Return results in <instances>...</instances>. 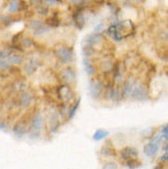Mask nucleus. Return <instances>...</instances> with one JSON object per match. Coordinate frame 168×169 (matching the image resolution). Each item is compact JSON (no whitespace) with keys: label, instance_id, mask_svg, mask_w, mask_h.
<instances>
[{"label":"nucleus","instance_id":"obj_44","mask_svg":"<svg viewBox=\"0 0 168 169\" xmlns=\"http://www.w3.org/2000/svg\"><path fill=\"white\" fill-rule=\"evenodd\" d=\"M0 76H2V74L1 73H0Z\"/></svg>","mask_w":168,"mask_h":169},{"label":"nucleus","instance_id":"obj_16","mask_svg":"<svg viewBox=\"0 0 168 169\" xmlns=\"http://www.w3.org/2000/svg\"><path fill=\"white\" fill-rule=\"evenodd\" d=\"M108 134H109V132H108L107 131H105V130L99 129V130H97V131L94 133V135H93V139H94L95 141H100V140L104 139L105 137H107Z\"/></svg>","mask_w":168,"mask_h":169},{"label":"nucleus","instance_id":"obj_1","mask_svg":"<svg viewBox=\"0 0 168 169\" xmlns=\"http://www.w3.org/2000/svg\"><path fill=\"white\" fill-rule=\"evenodd\" d=\"M55 54L63 64H68V63L72 62L74 59V53H73L72 50L67 47H65V46L56 49Z\"/></svg>","mask_w":168,"mask_h":169},{"label":"nucleus","instance_id":"obj_7","mask_svg":"<svg viewBox=\"0 0 168 169\" xmlns=\"http://www.w3.org/2000/svg\"><path fill=\"white\" fill-rule=\"evenodd\" d=\"M84 10V8H80L78 9H76L75 13L74 14V20H75V23L76 25V27L79 29V30H82L85 26V18L82 14Z\"/></svg>","mask_w":168,"mask_h":169},{"label":"nucleus","instance_id":"obj_3","mask_svg":"<svg viewBox=\"0 0 168 169\" xmlns=\"http://www.w3.org/2000/svg\"><path fill=\"white\" fill-rule=\"evenodd\" d=\"M131 97L135 100L143 101L148 98V90L142 84L136 85L131 92Z\"/></svg>","mask_w":168,"mask_h":169},{"label":"nucleus","instance_id":"obj_4","mask_svg":"<svg viewBox=\"0 0 168 169\" xmlns=\"http://www.w3.org/2000/svg\"><path fill=\"white\" fill-rule=\"evenodd\" d=\"M43 123V118L40 114H37L32 119L31 124H30V132L32 135H38L41 130Z\"/></svg>","mask_w":168,"mask_h":169},{"label":"nucleus","instance_id":"obj_38","mask_svg":"<svg viewBox=\"0 0 168 169\" xmlns=\"http://www.w3.org/2000/svg\"><path fill=\"white\" fill-rule=\"evenodd\" d=\"M163 137L165 138V140H167V125H165L163 129Z\"/></svg>","mask_w":168,"mask_h":169},{"label":"nucleus","instance_id":"obj_19","mask_svg":"<svg viewBox=\"0 0 168 169\" xmlns=\"http://www.w3.org/2000/svg\"><path fill=\"white\" fill-rule=\"evenodd\" d=\"M46 23L48 26L50 27H52V28H57L60 26V20L58 18L56 17H51V18H49L47 20H46Z\"/></svg>","mask_w":168,"mask_h":169},{"label":"nucleus","instance_id":"obj_32","mask_svg":"<svg viewBox=\"0 0 168 169\" xmlns=\"http://www.w3.org/2000/svg\"><path fill=\"white\" fill-rule=\"evenodd\" d=\"M49 13V9L46 7H40L38 8V14L41 15V16H46Z\"/></svg>","mask_w":168,"mask_h":169},{"label":"nucleus","instance_id":"obj_40","mask_svg":"<svg viewBox=\"0 0 168 169\" xmlns=\"http://www.w3.org/2000/svg\"><path fill=\"white\" fill-rule=\"evenodd\" d=\"M70 1H71L73 4H75V5H80L81 3H83L84 0H70Z\"/></svg>","mask_w":168,"mask_h":169},{"label":"nucleus","instance_id":"obj_25","mask_svg":"<svg viewBox=\"0 0 168 169\" xmlns=\"http://www.w3.org/2000/svg\"><path fill=\"white\" fill-rule=\"evenodd\" d=\"M42 25H44L43 22L42 21H40V20H31L30 22V28L31 30H33V31L36 30H38L39 28H40Z\"/></svg>","mask_w":168,"mask_h":169},{"label":"nucleus","instance_id":"obj_35","mask_svg":"<svg viewBox=\"0 0 168 169\" xmlns=\"http://www.w3.org/2000/svg\"><path fill=\"white\" fill-rule=\"evenodd\" d=\"M21 36H22V33H21V32L17 33L16 35H14V36L12 37V43H13V44H16V43L20 40Z\"/></svg>","mask_w":168,"mask_h":169},{"label":"nucleus","instance_id":"obj_18","mask_svg":"<svg viewBox=\"0 0 168 169\" xmlns=\"http://www.w3.org/2000/svg\"><path fill=\"white\" fill-rule=\"evenodd\" d=\"M19 1L20 0H11L9 5V11L10 13H16L19 10Z\"/></svg>","mask_w":168,"mask_h":169},{"label":"nucleus","instance_id":"obj_42","mask_svg":"<svg viewBox=\"0 0 168 169\" xmlns=\"http://www.w3.org/2000/svg\"><path fill=\"white\" fill-rule=\"evenodd\" d=\"M154 169H163V167L161 165H157V166L154 167Z\"/></svg>","mask_w":168,"mask_h":169},{"label":"nucleus","instance_id":"obj_10","mask_svg":"<svg viewBox=\"0 0 168 169\" xmlns=\"http://www.w3.org/2000/svg\"><path fill=\"white\" fill-rule=\"evenodd\" d=\"M71 90L67 85H62L57 89V95L60 99H67L70 97Z\"/></svg>","mask_w":168,"mask_h":169},{"label":"nucleus","instance_id":"obj_43","mask_svg":"<svg viewBox=\"0 0 168 169\" xmlns=\"http://www.w3.org/2000/svg\"><path fill=\"white\" fill-rule=\"evenodd\" d=\"M5 127V125L3 123H0V129H3Z\"/></svg>","mask_w":168,"mask_h":169},{"label":"nucleus","instance_id":"obj_33","mask_svg":"<svg viewBox=\"0 0 168 169\" xmlns=\"http://www.w3.org/2000/svg\"><path fill=\"white\" fill-rule=\"evenodd\" d=\"M28 9L27 3L24 1V0H20L19 1V11H26Z\"/></svg>","mask_w":168,"mask_h":169},{"label":"nucleus","instance_id":"obj_41","mask_svg":"<svg viewBox=\"0 0 168 169\" xmlns=\"http://www.w3.org/2000/svg\"><path fill=\"white\" fill-rule=\"evenodd\" d=\"M167 157H168V154H167V153H165L162 156V160L166 162V161H167Z\"/></svg>","mask_w":168,"mask_h":169},{"label":"nucleus","instance_id":"obj_6","mask_svg":"<svg viewBox=\"0 0 168 169\" xmlns=\"http://www.w3.org/2000/svg\"><path fill=\"white\" fill-rule=\"evenodd\" d=\"M159 149V143H153V142H151L150 143H147L144 145L143 147V152L144 153L149 156V157H152L156 154L157 151Z\"/></svg>","mask_w":168,"mask_h":169},{"label":"nucleus","instance_id":"obj_39","mask_svg":"<svg viewBox=\"0 0 168 169\" xmlns=\"http://www.w3.org/2000/svg\"><path fill=\"white\" fill-rule=\"evenodd\" d=\"M104 28V24H102V23H100V24H98L96 28H95V31H98V30H101L102 29Z\"/></svg>","mask_w":168,"mask_h":169},{"label":"nucleus","instance_id":"obj_13","mask_svg":"<svg viewBox=\"0 0 168 169\" xmlns=\"http://www.w3.org/2000/svg\"><path fill=\"white\" fill-rule=\"evenodd\" d=\"M32 101V97L29 93H23L20 97V105L22 107H27L30 105Z\"/></svg>","mask_w":168,"mask_h":169},{"label":"nucleus","instance_id":"obj_22","mask_svg":"<svg viewBox=\"0 0 168 169\" xmlns=\"http://www.w3.org/2000/svg\"><path fill=\"white\" fill-rule=\"evenodd\" d=\"M0 21H1L5 26H9L10 24H12L14 22V19L10 16L2 15V16H0Z\"/></svg>","mask_w":168,"mask_h":169},{"label":"nucleus","instance_id":"obj_9","mask_svg":"<svg viewBox=\"0 0 168 169\" xmlns=\"http://www.w3.org/2000/svg\"><path fill=\"white\" fill-rule=\"evenodd\" d=\"M101 40H103V34L102 33H92V34L87 35L85 38V41L88 45H91V46L99 42Z\"/></svg>","mask_w":168,"mask_h":169},{"label":"nucleus","instance_id":"obj_36","mask_svg":"<svg viewBox=\"0 0 168 169\" xmlns=\"http://www.w3.org/2000/svg\"><path fill=\"white\" fill-rule=\"evenodd\" d=\"M31 5H35V6H41L42 0H30Z\"/></svg>","mask_w":168,"mask_h":169},{"label":"nucleus","instance_id":"obj_30","mask_svg":"<svg viewBox=\"0 0 168 169\" xmlns=\"http://www.w3.org/2000/svg\"><path fill=\"white\" fill-rule=\"evenodd\" d=\"M32 45H33V40L30 38H26L21 40V46L24 48H29Z\"/></svg>","mask_w":168,"mask_h":169},{"label":"nucleus","instance_id":"obj_37","mask_svg":"<svg viewBox=\"0 0 168 169\" xmlns=\"http://www.w3.org/2000/svg\"><path fill=\"white\" fill-rule=\"evenodd\" d=\"M12 48H14L15 50H17V51H23V49L21 48V46L20 45H19V44H13L12 45Z\"/></svg>","mask_w":168,"mask_h":169},{"label":"nucleus","instance_id":"obj_8","mask_svg":"<svg viewBox=\"0 0 168 169\" xmlns=\"http://www.w3.org/2000/svg\"><path fill=\"white\" fill-rule=\"evenodd\" d=\"M138 150L133 147H125L121 151V155L124 160H129L131 157H136L138 156Z\"/></svg>","mask_w":168,"mask_h":169},{"label":"nucleus","instance_id":"obj_29","mask_svg":"<svg viewBox=\"0 0 168 169\" xmlns=\"http://www.w3.org/2000/svg\"><path fill=\"white\" fill-rule=\"evenodd\" d=\"M48 30H49V28H48L46 25H42L40 28H39L38 30H34V35L39 36V35H41V34H43V33L47 32Z\"/></svg>","mask_w":168,"mask_h":169},{"label":"nucleus","instance_id":"obj_15","mask_svg":"<svg viewBox=\"0 0 168 169\" xmlns=\"http://www.w3.org/2000/svg\"><path fill=\"white\" fill-rule=\"evenodd\" d=\"M131 92H132V84L130 81H127L123 86V89L121 91V97H127L130 94H131Z\"/></svg>","mask_w":168,"mask_h":169},{"label":"nucleus","instance_id":"obj_34","mask_svg":"<svg viewBox=\"0 0 168 169\" xmlns=\"http://www.w3.org/2000/svg\"><path fill=\"white\" fill-rule=\"evenodd\" d=\"M10 68V65L8 63V61H3L0 60V69H9Z\"/></svg>","mask_w":168,"mask_h":169},{"label":"nucleus","instance_id":"obj_20","mask_svg":"<svg viewBox=\"0 0 168 169\" xmlns=\"http://www.w3.org/2000/svg\"><path fill=\"white\" fill-rule=\"evenodd\" d=\"M126 164H127V166H128L130 169H135V168L139 167L140 165H142V163H141V162H139L137 159L131 158V159L127 160Z\"/></svg>","mask_w":168,"mask_h":169},{"label":"nucleus","instance_id":"obj_27","mask_svg":"<svg viewBox=\"0 0 168 169\" xmlns=\"http://www.w3.org/2000/svg\"><path fill=\"white\" fill-rule=\"evenodd\" d=\"M85 66H86L85 67V71L86 72V74L88 76H93L96 73V67L94 65L89 64V65H86Z\"/></svg>","mask_w":168,"mask_h":169},{"label":"nucleus","instance_id":"obj_5","mask_svg":"<svg viewBox=\"0 0 168 169\" xmlns=\"http://www.w3.org/2000/svg\"><path fill=\"white\" fill-rule=\"evenodd\" d=\"M75 76H76L75 73L72 68H65L61 73V79L66 84L72 83L73 81H75Z\"/></svg>","mask_w":168,"mask_h":169},{"label":"nucleus","instance_id":"obj_11","mask_svg":"<svg viewBox=\"0 0 168 169\" xmlns=\"http://www.w3.org/2000/svg\"><path fill=\"white\" fill-rule=\"evenodd\" d=\"M24 58L20 54H10L8 57V63L9 65H20Z\"/></svg>","mask_w":168,"mask_h":169},{"label":"nucleus","instance_id":"obj_2","mask_svg":"<svg viewBox=\"0 0 168 169\" xmlns=\"http://www.w3.org/2000/svg\"><path fill=\"white\" fill-rule=\"evenodd\" d=\"M104 89V85L101 81L97 79H93L89 83V92L93 98H97L100 97Z\"/></svg>","mask_w":168,"mask_h":169},{"label":"nucleus","instance_id":"obj_21","mask_svg":"<svg viewBox=\"0 0 168 169\" xmlns=\"http://www.w3.org/2000/svg\"><path fill=\"white\" fill-rule=\"evenodd\" d=\"M95 53V49L93 48V46L91 45H86L83 47V54L86 57H88V56H91Z\"/></svg>","mask_w":168,"mask_h":169},{"label":"nucleus","instance_id":"obj_12","mask_svg":"<svg viewBox=\"0 0 168 169\" xmlns=\"http://www.w3.org/2000/svg\"><path fill=\"white\" fill-rule=\"evenodd\" d=\"M38 66H39L38 62L35 61V60H31V61H30V63H28V65L25 66V72H26L28 75H31V74H33V73L36 71V69L38 68Z\"/></svg>","mask_w":168,"mask_h":169},{"label":"nucleus","instance_id":"obj_31","mask_svg":"<svg viewBox=\"0 0 168 169\" xmlns=\"http://www.w3.org/2000/svg\"><path fill=\"white\" fill-rule=\"evenodd\" d=\"M102 169H118V165L114 162H108L103 165Z\"/></svg>","mask_w":168,"mask_h":169},{"label":"nucleus","instance_id":"obj_24","mask_svg":"<svg viewBox=\"0 0 168 169\" xmlns=\"http://www.w3.org/2000/svg\"><path fill=\"white\" fill-rule=\"evenodd\" d=\"M80 102H81V98H78L77 101L75 102V104L74 105V107H72V109L70 110L69 116H68V119H69V120H72V119L75 117V113H76V110H77L79 105H80Z\"/></svg>","mask_w":168,"mask_h":169},{"label":"nucleus","instance_id":"obj_28","mask_svg":"<svg viewBox=\"0 0 168 169\" xmlns=\"http://www.w3.org/2000/svg\"><path fill=\"white\" fill-rule=\"evenodd\" d=\"M12 50H0V60H3L5 58H8L9 56L11 54Z\"/></svg>","mask_w":168,"mask_h":169},{"label":"nucleus","instance_id":"obj_23","mask_svg":"<svg viewBox=\"0 0 168 169\" xmlns=\"http://www.w3.org/2000/svg\"><path fill=\"white\" fill-rule=\"evenodd\" d=\"M101 154L105 155V156H113V155H116V153H115V150H112L107 146H104L101 148V151H100Z\"/></svg>","mask_w":168,"mask_h":169},{"label":"nucleus","instance_id":"obj_26","mask_svg":"<svg viewBox=\"0 0 168 169\" xmlns=\"http://www.w3.org/2000/svg\"><path fill=\"white\" fill-rule=\"evenodd\" d=\"M120 69H121V65L119 62H116L113 65V78L114 80H117L120 76Z\"/></svg>","mask_w":168,"mask_h":169},{"label":"nucleus","instance_id":"obj_14","mask_svg":"<svg viewBox=\"0 0 168 169\" xmlns=\"http://www.w3.org/2000/svg\"><path fill=\"white\" fill-rule=\"evenodd\" d=\"M13 132L14 133L18 136V137H22L25 133H26V127L24 124H21V123H18L14 126L13 128Z\"/></svg>","mask_w":168,"mask_h":169},{"label":"nucleus","instance_id":"obj_17","mask_svg":"<svg viewBox=\"0 0 168 169\" xmlns=\"http://www.w3.org/2000/svg\"><path fill=\"white\" fill-rule=\"evenodd\" d=\"M121 97V92H120V89L118 87H113L111 88V92H110V97L113 101H118L120 100Z\"/></svg>","mask_w":168,"mask_h":169}]
</instances>
